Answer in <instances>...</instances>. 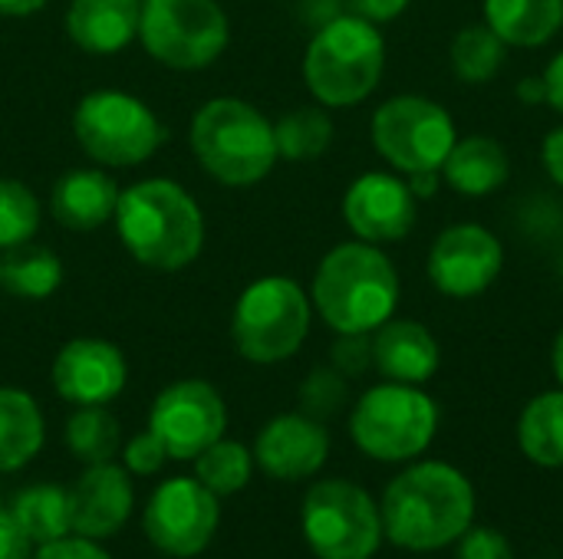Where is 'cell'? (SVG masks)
I'll list each match as a JSON object with an SVG mask.
<instances>
[{
  "mask_svg": "<svg viewBox=\"0 0 563 559\" xmlns=\"http://www.w3.org/2000/svg\"><path fill=\"white\" fill-rule=\"evenodd\" d=\"M310 293L290 277H261L234 303L231 339L254 366H277L300 353L310 336Z\"/></svg>",
  "mask_w": 563,
  "mask_h": 559,
  "instance_id": "obj_6",
  "label": "cell"
},
{
  "mask_svg": "<svg viewBox=\"0 0 563 559\" xmlns=\"http://www.w3.org/2000/svg\"><path fill=\"white\" fill-rule=\"evenodd\" d=\"M63 283V264L40 244L10 247L0 260V287L16 300H46Z\"/></svg>",
  "mask_w": 563,
  "mask_h": 559,
  "instance_id": "obj_26",
  "label": "cell"
},
{
  "mask_svg": "<svg viewBox=\"0 0 563 559\" xmlns=\"http://www.w3.org/2000/svg\"><path fill=\"white\" fill-rule=\"evenodd\" d=\"M346 402H350V379L333 366H320L300 382V412L317 422L340 415Z\"/></svg>",
  "mask_w": 563,
  "mask_h": 559,
  "instance_id": "obj_33",
  "label": "cell"
},
{
  "mask_svg": "<svg viewBox=\"0 0 563 559\" xmlns=\"http://www.w3.org/2000/svg\"><path fill=\"white\" fill-rule=\"evenodd\" d=\"M33 540L23 534L10 507H0V559H30Z\"/></svg>",
  "mask_w": 563,
  "mask_h": 559,
  "instance_id": "obj_38",
  "label": "cell"
},
{
  "mask_svg": "<svg viewBox=\"0 0 563 559\" xmlns=\"http://www.w3.org/2000/svg\"><path fill=\"white\" fill-rule=\"evenodd\" d=\"M485 23L518 49L551 43L563 30V0H485Z\"/></svg>",
  "mask_w": 563,
  "mask_h": 559,
  "instance_id": "obj_23",
  "label": "cell"
},
{
  "mask_svg": "<svg viewBox=\"0 0 563 559\" xmlns=\"http://www.w3.org/2000/svg\"><path fill=\"white\" fill-rule=\"evenodd\" d=\"M148 432L172 461H195L228 432V405L205 379H181L162 389L148 409Z\"/></svg>",
  "mask_w": 563,
  "mask_h": 559,
  "instance_id": "obj_13",
  "label": "cell"
},
{
  "mask_svg": "<svg viewBox=\"0 0 563 559\" xmlns=\"http://www.w3.org/2000/svg\"><path fill=\"white\" fill-rule=\"evenodd\" d=\"M76 145L106 168H135L165 145V125L135 96L99 89L79 99L73 112Z\"/></svg>",
  "mask_w": 563,
  "mask_h": 559,
  "instance_id": "obj_9",
  "label": "cell"
},
{
  "mask_svg": "<svg viewBox=\"0 0 563 559\" xmlns=\"http://www.w3.org/2000/svg\"><path fill=\"white\" fill-rule=\"evenodd\" d=\"M132 507H135L132 474L112 461L86 465V471L69 488L73 534L89 537V540L115 537L129 524Z\"/></svg>",
  "mask_w": 563,
  "mask_h": 559,
  "instance_id": "obj_18",
  "label": "cell"
},
{
  "mask_svg": "<svg viewBox=\"0 0 563 559\" xmlns=\"http://www.w3.org/2000/svg\"><path fill=\"white\" fill-rule=\"evenodd\" d=\"M30 559H112L106 554V547H99V540L79 537V534H66L59 540L40 544L33 547Z\"/></svg>",
  "mask_w": 563,
  "mask_h": 559,
  "instance_id": "obj_37",
  "label": "cell"
},
{
  "mask_svg": "<svg viewBox=\"0 0 563 559\" xmlns=\"http://www.w3.org/2000/svg\"><path fill=\"white\" fill-rule=\"evenodd\" d=\"M343 221L356 241L376 247L399 244L419 221V198L409 191L406 178L389 171H366L343 194Z\"/></svg>",
  "mask_w": 563,
  "mask_h": 559,
  "instance_id": "obj_15",
  "label": "cell"
},
{
  "mask_svg": "<svg viewBox=\"0 0 563 559\" xmlns=\"http://www.w3.org/2000/svg\"><path fill=\"white\" fill-rule=\"evenodd\" d=\"M122 468L132 474V478H152V474H158L162 468H165V461H172L168 458V451H165V445L145 428V432H139V435H132L125 445H122Z\"/></svg>",
  "mask_w": 563,
  "mask_h": 559,
  "instance_id": "obj_34",
  "label": "cell"
},
{
  "mask_svg": "<svg viewBox=\"0 0 563 559\" xmlns=\"http://www.w3.org/2000/svg\"><path fill=\"white\" fill-rule=\"evenodd\" d=\"M142 0H69L66 36L92 56L125 49L139 36Z\"/></svg>",
  "mask_w": 563,
  "mask_h": 559,
  "instance_id": "obj_20",
  "label": "cell"
},
{
  "mask_svg": "<svg viewBox=\"0 0 563 559\" xmlns=\"http://www.w3.org/2000/svg\"><path fill=\"white\" fill-rule=\"evenodd\" d=\"M551 366H554V379H558V385L563 389V326H561V333H558V339H554V349H551Z\"/></svg>",
  "mask_w": 563,
  "mask_h": 559,
  "instance_id": "obj_45",
  "label": "cell"
},
{
  "mask_svg": "<svg viewBox=\"0 0 563 559\" xmlns=\"http://www.w3.org/2000/svg\"><path fill=\"white\" fill-rule=\"evenodd\" d=\"M46 438L43 412L23 389L0 385V474L26 468Z\"/></svg>",
  "mask_w": 563,
  "mask_h": 559,
  "instance_id": "obj_24",
  "label": "cell"
},
{
  "mask_svg": "<svg viewBox=\"0 0 563 559\" xmlns=\"http://www.w3.org/2000/svg\"><path fill=\"white\" fill-rule=\"evenodd\" d=\"M119 194V185L106 171L76 168L53 185L49 211L56 224H63L66 231H96L115 217Z\"/></svg>",
  "mask_w": 563,
  "mask_h": 559,
  "instance_id": "obj_21",
  "label": "cell"
},
{
  "mask_svg": "<svg viewBox=\"0 0 563 559\" xmlns=\"http://www.w3.org/2000/svg\"><path fill=\"white\" fill-rule=\"evenodd\" d=\"M455 559H515V547L495 527H468L455 540Z\"/></svg>",
  "mask_w": 563,
  "mask_h": 559,
  "instance_id": "obj_36",
  "label": "cell"
},
{
  "mask_svg": "<svg viewBox=\"0 0 563 559\" xmlns=\"http://www.w3.org/2000/svg\"><path fill=\"white\" fill-rule=\"evenodd\" d=\"M139 40L155 63L191 72L224 53L231 26L218 0H142Z\"/></svg>",
  "mask_w": 563,
  "mask_h": 559,
  "instance_id": "obj_11",
  "label": "cell"
},
{
  "mask_svg": "<svg viewBox=\"0 0 563 559\" xmlns=\"http://www.w3.org/2000/svg\"><path fill=\"white\" fill-rule=\"evenodd\" d=\"M373 148L383 161H389L399 175L416 171H442L459 128L452 112L429 96H393L386 99L369 122Z\"/></svg>",
  "mask_w": 563,
  "mask_h": 559,
  "instance_id": "obj_10",
  "label": "cell"
},
{
  "mask_svg": "<svg viewBox=\"0 0 563 559\" xmlns=\"http://www.w3.org/2000/svg\"><path fill=\"white\" fill-rule=\"evenodd\" d=\"M369 336H373V369L386 382L426 385L442 366L439 339L419 320L393 316Z\"/></svg>",
  "mask_w": 563,
  "mask_h": 559,
  "instance_id": "obj_19",
  "label": "cell"
},
{
  "mask_svg": "<svg viewBox=\"0 0 563 559\" xmlns=\"http://www.w3.org/2000/svg\"><path fill=\"white\" fill-rule=\"evenodd\" d=\"M36 227H40L36 194L16 178H0V250L33 241Z\"/></svg>",
  "mask_w": 563,
  "mask_h": 559,
  "instance_id": "obj_32",
  "label": "cell"
},
{
  "mask_svg": "<svg viewBox=\"0 0 563 559\" xmlns=\"http://www.w3.org/2000/svg\"><path fill=\"white\" fill-rule=\"evenodd\" d=\"M505 267V247L485 224H452L445 227L426 260L432 287L449 300L482 297Z\"/></svg>",
  "mask_w": 563,
  "mask_h": 559,
  "instance_id": "obj_14",
  "label": "cell"
},
{
  "mask_svg": "<svg viewBox=\"0 0 563 559\" xmlns=\"http://www.w3.org/2000/svg\"><path fill=\"white\" fill-rule=\"evenodd\" d=\"M310 303L333 333H376L399 306V273L383 247L346 241L323 254Z\"/></svg>",
  "mask_w": 563,
  "mask_h": 559,
  "instance_id": "obj_3",
  "label": "cell"
},
{
  "mask_svg": "<svg viewBox=\"0 0 563 559\" xmlns=\"http://www.w3.org/2000/svg\"><path fill=\"white\" fill-rule=\"evenodd\" d=\"M508 178H511V155L492 135L455 138L442 165V181L465 198H488L501 191Z\"/></svg>",
  "mask_w": 563,
  "mask_h": 559,
  "instance_id": "obj_22",
  "label": "cell"
},
{
  "mask_svg": "<svg viewBox=\"0 0 563 559\" xmlns=\"http://www.w3.org/2000/svg\"><path fill=\"white\" fill-rule=\"evenodd\" d=\"M251 455L274 481H307L330 458V432L303 412H284L257 432Z\"/></svg>",
  "mask_w": 563,
  "mask_h": 559,
  "instance_id": "obj_17",
  "label": "cell"
},
{
  "mask_svg": "<svg viewBox=\"0 0 563 559\" xmlns=\"http://www.w3.org/2000/svg\"><path fill=\"white\" fill-rule=\"evenodd\" d=\"M221 524V497H214L198 478L162 481L145 504L142 534L145 540L172 559L205 554Z\"/></svg>",
  "mask_w": 563,
  "mask_h": 559,
  "instance_id": "obj_12",
  "label": "cell"
},
{
  "mask_svg": "<svg viewBox=\"0 0 563 559\" xmlns=\"http://www.w3.org/2000/svg\"><path fill=\"white\" fill-rule=\"evenodd\" d=\"M412 0H346L350 13L360 16V20H369L376 26L383 23H393L396 16H402L409 10Z\"/></svg>",
  "mask_w": 563,
  "mask_h": 559,
  "instance_id": "obj_39",
  "label": "cell"
},
{
  "mask_svg": "<svg viewBox=\"0 0 563 559\" xmlns=\"http://www.w3.org/2000/svg\"><path fill=\"white\" fill-rule=\"evenodd\" d=\"M518 445L538 468H563V389L534 395L518 418Z\"/></svg>",
  "mask_w": 563,
  "mask_h": 559,
  "instance_id": "obj_25",
  "label": "cell"
},
{
  "mask_svg": "<svg viewBox=\"0 0 563 559\" xmlns=\"http://www.w3.org/2000/svg\"><path fill=\"white\" fill-rule=\"evenodd\" d=\"M518 99H521V102H528V105H541V102L548 99V92H544V79H541V76H528V79H521V82H518Z\"/></svg>",
  "mask_w": 563,
  "mask_h": 559,
  "instance_id": "obj_43",
  "label": "cell"
},
{
  "mask_svg": "<svg viewBox=\"0 0 563 559\" xmlns=\"http://www.w3.org/2000/svg\"><path fill=\"white\" fill-rule=\"evenodd\" d=\"M475 488L449 461H419L399 471L379 504L383 537L396 550L435 554L475 524Z\"/></svg>",
  "mask_w": 563,
  "mask_h": 559,
  "instance_id": "obj_1",
  "label": "cell"
},
{
  "mask_svg": "<svg viewBox=\"0 0 563 559\" xmlns=\"http://www.w3.org/2000/svg\"><path fill=\"white\" fill-rule=\"evenodd\" d=\"M63 441L76 461L102 465L122 451V428H119V418L106 405H79L66 418Z\"/></svg>",
  "mask_w": 563,
  "mask_h": 559,
  "instance_id": "obj_29",
  "label": "cell"
},
{
  "mask_svg": "<svg viewBox=\"0 0 563 559\" xmlns=\"http://www.w3.org/2000/svg\"><path fill=\"white\" fill-rule=\"evenodd\" d=\"M300 530L317 559H373L386 540L379 504L346 478L317 481L303 494Z\"/></svg>",
  "mask_w": 563,
  "mask_h": 559,
  "instance_id": "obj_8",
  "label": "cell"
},
{
  "mask_svg": "<svg viewBox=\"0 0 563 559\" xmlns=\"http://www.w3.org/2000/svg\"><path fill=\"white\" fill-rule=\"evenodd\" d=\"M541 161H544V171L551 175V181L563 188V125L548 132V138L541 145Z\"/></svg>",
  "mask_w": 563,
  "mask_h": 559,
  "instance_id": "obj_40",
  "label": "cell"
},
{
  "mask_svg": "<svg viewBox=\"0 0 563 559\" xmlns=\"http://www.w3.org/2000/svg\"><path fill=\"white\" fill-rule=\"evenodd\" d=\"M16 524L33 540V547L59 540L73 534V514H69V488L59 484H30L23 488L10 504Z\"/></svg>",
  "mask_w": 563,
  "mask_h": 559,
  "instance_id": "obj_27",
  "label": "cell"
},
{
  "mask_svg": "<svg viewBox=\"0 0 563 559\" xmlns=\"http://www.w3.org/2000/svg\"><path fill=\"white\" fill-rule=\"evenodd\" d=\"M254 474V455L241 441L218 438L211 448H205L195 458V478L214 494V497H234L251 484Z\"/></svg>",
  "mask_w": 563,
  "mask_h": 559,
  "instance_id": "obj_31",
  "label": "cell"
},
{
  "mask_svg": "<svg viewBox=\"0 0 563 559\" xmlns=\"http://www.w3.org/2000/svg\"><path fill=\"white\" fill-rule=\"evenodd\" d=\"M386 72V40L376 23L353 13L323 23L303 53V82L327 109L366 102Z\"/></svg>",
  "mask_w": 563,
  "mask_h": 559,
  "instance_id": "obj_5",
  "label": "cell"
},
{
  "mask_svg": "<svg viewBox=\"0 0 563 559\" xmlns=\"http://www.w3.org/2000/svg\"><path fill=\"white\" fill-rule=\"evenodd\" d=\"M49 0H0V16H30L43 10Z\"/></svg>",
  "mask_w": 563,
  "mask_h": 559,
  "instance_id": "obj_44",
  "label": "cell"
},
{
  "mask_svg": "<svg viewBox=\"0 0 563 559\" xmlns=\"http://www.w3.org/2000/svg\"><path fill=\"white\" fill-rule=\"evenodd\" d=\"M277 155L287 161H313L320 158L333 142V119L327 105H297L274 125Z\"/></svg>",
  "mask_w": 563,
  "mask_h": 559,
  "instance_id": "obj_30",
  "label": "cell"
},
{
  "mask_svg": "<svg viewBox=\"0 0 563 559\" xmlns=\"http://www.w3.org/2000/svg\"><path fill=\"white\" fill-rule=\"evenodd\" d=\"M53 389L69 405H109L129 382V362L109 339H69L53 359Z\"/></svg>",
  "mask_w": 563,
  "mask_h": 559,
  "instance_id": "obj_16",
  "label": "cell"
},
{
  "mask_svg": "<svg viewBox=\"0 0 563 559\" xmlns=\"http://www.w3.org/2000/svg\"><path fill=\"white\" fill-rule=\"evenodd\" d=\"M439 432V405L419 385L383 382L366 389L350 412L353 445L386 465L416 461Z\"/></svg>",
  "mask_w": 563,
  "mask_h": 559,
  "instance_id": "obj_7",
  "label": "cell"
},
{
  "mask_svg": "<svg viewBox=\"0 0 563 559\" xmlns=\"http://www.w3.org/2000/svg\"><path fill=\"white\" fill-rule=\"evenodd\" d=\"M406 181H409V191L419 201H426V198H435V191L442 185V171H416V175H406Z\"/></svg>",
  "mask_w": 563,
  "mask_h": 559,
  "instance_id": "obj_42",
  "label": "cell"
},
{
  "mask_svg": "<svg viewBox=\"0 0 563 559\" xmlns=\"http://www.w3.org/2000/svg\"><path fill=\"white\" fill-rule=\"evenodd\" d=\"M191 152L205 175L228 188H251L277 165L274 122L244 99L221 96L191 119Z\"/></svg>",
  "mask_w": 563,
  "mask_h": 559,
  "instance_id": "obj_4",
  "label": "cell"
},
{
  "mask_svg": "<svg viewBox=\"0 0 563 559\" xmlns=\"http://www.w3.org/2000/svg\"><path fill=\"white\" fill-rule=\"evenodd\" d=\"M541 79H544V92H548L544 102L563 119V49L558 56H551V63L544 66Z\"/></svg>",
  "mask_w": 563,
  "mask_h": 559,
  "instance_id": "obj_41",
  "label": "cell"
},
{
  "mask_svg": "<svg viewBox=\"0 0 563 559\" xmlns=\"http://www.w3.org/2000/svg\"><path fill=\"white\" fill-rule=\"evenodd\" d=\"M112 221L132 260L158 273L191 267L205 247V214L172 178H145L125 188Z\"/></svg>",
  "mask_w": 563,
  "mask_h": 559,
  "instance_id": "obj_2",
  "label": "cell"
},
{
  "mask_svg": "<svg viewBox=\"0 0 563 559\" xmlns=\"http://www.w3.org/2000/svg\"><path fill=\"white\" fill-rule=\"evenodd\" d=\"M508 59V43L482 20L468 23L452 36L449 46V66L459 82L465 86H485L492 82Z\"/></svg>",
  "mask_w": 563,
  "mask_h": 559,
  "instance_id": "obj_28",
  "label": "cell"
},
{
  "mask_svg": "<svg viewBox=\"0 0 563 559\" xmlns=\"http://www.w3.org/2000/svg\"><path fill=\"white\" fill-rule=\"evenodd\" d=\"M330 366L346 379H356L373 369V336L369 333H336L330 346Z\"/></svg>",
  "mask_w": 563,
  "mask_h": 559,
  "instance_id": "obj_35",
  "label": "cell"
}]
</instances>
